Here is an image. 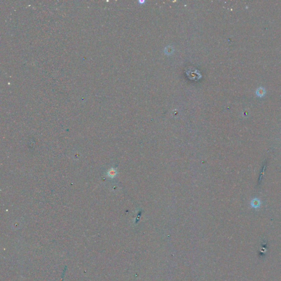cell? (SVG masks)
Returning a JSON list of instances; mask_svg holds the SVG:
<instances>
[{"mask_svg":"<svg viewBox=\"0 0 281 281\" xmlns=\"http://www.w3.org/2000/svg\"><path fill=\"white\" fill-rule=\"evenodd\" d=\"M266 93V91H265V89L264 87H260L259 88H258L257 90H256V94L259 97H263Z\"/></svg>","mask_w":281,"mask_h":281,"instance_id":"cell-2","label":"cell"},{"mask_svg":"<svg viewBox=\"0 0 281 281\" xmlns=\"http://www.w3.org/2000/svg\"><path fill=\"white\" fill-rule=\"evenodd\" d=\"M261 204H262L261 201L257 198H254L251 202V206L252 208H254V209H258V208H259L261 206Z\"/></svg>","mask_w":281,"mask_h":281,"instance_id":"cell-1","label":"cell"},{"mask_svg":"<svg viewBox=\"0 0 281 281\" xmlns=\"http://www.w3.org/2000/svg\"><path fill=\"white\" fill-rule=\"evenodd\" d=\"M116 171L115 170H114V169H111V170H109V171L108 173V175L109 177H113L115 176L116 175Z\"/></svg>","mask_w":281,"mask_h":281,"instance_id":"cell-3","label":"cell"}]
</instances>
